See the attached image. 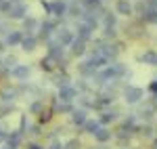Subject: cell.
<instances>
[{"mask_svg":"<svg viewBox=\"0 0 157 149\" xmlns=\"http://www.w3.org/2000/svg\"><path fill=\"white\" fill-rule=\"evenodd\" d=\"M6 13H9V17L11 19H25V15H27V6H25V2H17V4H9V9H6Z\"/></svg>","mask_w":157,"mask_h":149,"instance_id":"6da1fadb","label":"cell"},{"mask_svg":"<svg viewBox=\"0 0 157 149\" xmlns=\"http://www.w3.org/2000/svg\"><path fill=\"white\" fill-rule=\"evenodd\" d=\"M73 40H75V36L69 27H57V42L61 46H69Z\"/></svg>","mask_w":157,"mask_h":149,"instance_id":"7a4b0ae2","label":"cell"},{"mask_svg":"<svg viewBox=\"0 0 157 149\" xmlns=\"http://www.w3.org/2000/svg\"><path fill=\"white\" fill-rule=\"evenodd\" d=\"M73 99H78V90L71 86V84H65V86H59V101H65V103H71Z\"/></svg>","mask_w":157,"mask_h":149,"instance_id":"3957f363","label":"cell"},{"mask_svg":"<svg viewBox=\"0 0 157 149\" xmlns=\"http://www.w3.org/2000/svg\"><path fill=\"white\" fill-rule=\"evenodd\" d=\"M11 76L15 78V80H27V78L32 76V67H29V65H19V63H17V65L11 69Z\"/></svg>","mask_w":157,"mask_h":149,"instance_id":"277c9868","label":"cell"},{"mask_svg":"<svg viewBox=\"0 0 157 149\" xmlns=\"http://www.w3.org/2000/svg\"><path fill=\"white\" fill-rule=\"evenodd\" d=\"M67 2L65 0H52L50 2V15H55V17H63V15H67Z\"/></svg>","mask_w":157,"mask_h":149,"instance_id":"5b68a950","label":"cell"},{"mask_svg":"<svg viewBox=\"0 0 157 149\" xmlns=\"http://www.w3.org/2000/svg\"><path fill=\"white\" fill-rule=\"evenodd\" d=\"M63 55H65V50H63V46H61L59 42H48V57L50 59L61 63L63 61Z\"/></svg>","mask_w":157,"mask_h":149,"instance_id":"8992f818","label":"cell"},{"mask_svg":"<svg viewBox=\"0 0 157 149\" xmlns=\"http://www.w3.org/2000/svg\"><path fill=\"white\" fill-rule=\"evenodd\" d=\"M21 40H23V34H21L19 29H11V32H6V36H4V44H6V46H17V44H21Z\"/></svg>","mask_w":157,"mask_h":149,"instance_id":"52a82bcc","label":"cell"},{"mask_svg":"<svg viewBox=\"0 0 157 149\" xmlns=\"http://www.w3.org/2000/svg\"><path fill=\"white\" fill-rule=\"evenodd\" d=\"M124 97H126V103H138V101L143 99V90L136 86H128L126 92H124Z\"/></svg>","mask_w":157,"mask_h":149,"instance_id":"ba28073f","label":"cell"},{"mask_svg":"<svg viewBox=\"0 0 157 149\" xmlns=\"http://www.w3.org/2000/svg\"><path fill=\"white\" fill-rule=\"evenodd\" d=\"M52 32H57V21H50L48 19V21H42L40 23V36L44 38V40H48Z\"/></svg>","mask_w":157,"mask_h":149,"instance_id":"9c48e42d","label":"cell"},{"mask_svg":"<svg viewBox=\"0 0 157 149\" xmlns=\"http://www.w3.org/2000/svg\"><path fill=\"white\" fill-rule=\"evenodd\" d=\"M38 46V38L34 36V34H27V36H23V40H21V49L25 50V53H34Z\"/></svg>","mask_w":157,"mask_h":149,"instance_id":"30bf717a","label":"cell"},{"mask_svg":"<svg viewBox=\"0 0 157 149\" xmlns=\"http://www.w3.org/2000/svg\"><path fill=\"white\" fill-rule=\"evenodd\" d=\"M92 32H94V27H92V25H88V23H84V21H82V23H78V38H80V40H90V38H92Z\"/></svg>","mask_w":157,"mask_h":149,"instance_id":"8fae6325","label":"cell"},{"mask_svg":"<svg viewBox=\"0 0 157 149\" xmlns=\"http://www.w3.org/2000/svg\"><path fill=\"white\" fill-rule=\"evenodd\" d=\"M67 13H69L71 17H84L86 9H84V4H82V2H71V4L67 6Z\"/></svg>","mask_w":157,"mask_h":149,"instance_id":"7c38bea8","label":"cell"},{"mask_svg":"<svg viewBox=\"0 0 157 149\" xmlns=\"http://www.w3.org/2000/svg\"><path fill=\"white\" fill-rule=\"evenodd\" d=\"M86 120H88V118H86V112H84V109H73V112H71V122L75 126H84Z\"/></svg>","mask_w":157,"mask_h":149,"instance_id":"4fadbf2b","label":"cell"},{"mask_svg":"<svg viewBox=\"0 0 157 149\" xmlns=\"http://www.w3.org/2000/svg\"><path fill=\"white\" fill-rule=\"evenodd\" d=\"M69 46H71V53L75 55V57H82V55L86 53V42H84V40H80V38H78V40H73Z\"/></svg>","mask_w":157,"mask_h":149,"instance_id":"5bb4252c","label":"cell"},{"mask_svg":"<svg viewBox=\"0 0 157 149\" xmlns=\"http://www.w3.org/2000/svg\"><path fill=\"white\" fill-rule=\"evenodd\" d=\"M38 27H40V23H38L36 17H25L23 19V29L27 32V34H34Z\"/></svg>","mask_w":157,"mask_h":149,"instance_id":"9a60e30c","label":"cell"},{"mask_svg":"<svg viewBox=\"0 0 157 149\" xmlns=\"http://www.w3.org/2000/svg\"><path fill=\"white\" fill-rule=\"evenodd\" d=\"M15 97H17V90L11 86H4L2 90H0V99L4 101V103H11V101H15Z\"/></svg>","mask_w":157,"mask_h":149,"instance_id":"2e32d148","label":"cell"},{"mask_svg":"<svg viewBox=\"0 0 157 149\" xmlns=\"http://www.w3.org/2000/svg\"><path fill=\"white\" fill-rule=\"evenodd\" d=\"M115 11L120 13V15H132V4H130L128 0H117Z\"/></svg>","mask_w":157,"mask_h":149,"instance_id":"e0dca14e","label":"cell"},{"mask_svg":"<svg viewBox=\"0 0 157 149\" xmlns=\"http://www.w3.org/2000/svg\"><path fill=\"white\" fill-rule=\"evenodd\" d=\"M21 137H23V132H21V130H17V132H13L11 137H6L9 147H11V149H17V147H19V143H21Z\"/></svg>","mask_w":157,"mask_h":149,"instance_id":"ac0fdd59","label":"cell"},{"mask_svg":"<svg viewBox=\"0 0 157 149\" xmlns=\"http://www.w3.org/2000/svg\"><path fill=\"white\" fill-rule=\"evenodd\" d=\"M94 139H97L98 143H107L109 139H111V132H109L107 128H103V126H101L97 132H94Z\"/></svg>","mask_w":157,"mask_h":149,"instance_id":"d6986e66","label":"cell"},{"mask_svg":"<svg viewBox=\"0 0 157 149\" xmlns=\"http://www.w3.org/2000/svg\"><path fill=\"white\" fill-rule=\"evenodd\" d=\"M84 128H86V132H88V135H92V137H94V132L101 128V122H98V120H86Z\"/></svg>","mask_w":157,"mask_h":149,"instance_id":"ffe728a7","label":"cell"},{"mask_svg":"<svg viewBox=\"0 0 157 149\" xmlns=\"http://www.w3.org/2000/svg\"><path fill=\"white\" fill-rule=\"evenodd\" d=\"M143 63H147V65H157V53L155 50H147L145 55H143Z\"/></svg>","mask_w":157,"mask_h":149,"instance_id":"44dd1931","label":"cell"},{"mask_svg":"<svg viewBox=\"0 0 157 149\" xmlns=\"http://www.w3.org/2000/svg\"><path fill=\"white\" fill-rule=\"evenodd\" d=\"M143 17H145V21H149V23H157V11L155 9H147Z\"/></svg>","mask_w":157,"mask_h":149,"instance_id":"7402d4cb","label":"cell"},{"mask_svg":"<svg viewBox=\"0 0 157 149\" xmlns=\"http://www.w3.org/2000/svg\"><path fill=\"white\" fill-rule=\"evenodd\" d=\"M55 109L57 112H71V103H65V101H55Z\"/></svg>","mask_w":157,"mask_h":149,"instance_id":"603a6c76","label":"cell"},{"mask_svg":"<svg viewBox=\"0 0 157 149\" xmlns=\"http://www.w3.org/2000/svg\"><path fill=\"white\" fill-rule=\"evenodd\" d=\"M2 65H4V69H6V72H11L13 67L17 65V59H15L13 55H9V57H4V61H2Z\"/></svg>","mask_w":157,"mask_h":149,"instance_id":"cb8c5ba5","label":"cell"},{"mask_svg":"<svg viewBox=\"0 0 157 149\" xmlns=\"http://www.w3.org/2000/svg\"><path fill=\"white\" fill-rule=\"evenodd\" d=\"M115 116H117L115 112H105V113H101V120H98V122H101V124H107V122H113V120H115Z\"/></svg>","mask_w":157,"mask_h":149,"instance_id":"d4e9b609","label":"cell"},{"mask_svg":"<svg viewBox=\"0 0 157 149\" xmlns=\"http://www.w3.org/2000/svg\"><path fill=\"white\" fill-rule=\"evenodd\" d=\"M42 109H44V103L42 101H34L29 105V113H42Z\"/></svg>","mask_w":157,"mask_h":149,"instance_id":"484cf974","label":"cell"},{"mask_svg":"<svg viewBox=\"0 0 157 149\" xmlns=\"http://www.w3.org/2000/svg\"><path fill=\"white\" fill-rule=\"evenodd\" d=\"M52 63H57V61H55V59H50V57H46V59H42V61H40V65H42V69H46V72H50V69L55 67Z\"/></svg>","mask_w":157,"mask_h":149,"instance_id":"4316f807","label":"cell"},{"mask_svg":"<svg viewBox=\"0 0 157 149\" xmlns=\"http://www.w3.org/2000/svg\"><path fill=\"white\" fill-rule=\"evenodd\" d=\"M103 21H105V27H115V15H105Z\"/></svg>","mask_w":157,"mask_h":149,"instance_id":"83f0119b","label":"cell"},{"mask_svg":"<svg viewBox=\"0 0 157 149\" xmlns=\"http://www.w3.org/2000/svg\"><path fill=\"white\" fill-rule=\"evenodd\" d=\"M63 149H80V141L78 139H71V141H67L63 145Z\"/></svg>","mask_w":157,"mask_h":149,"instance_id":"f1b7e54d","label":"cell"},{"mask_svg":"<svg viewBox=\"0 0 157 149\" xmlns=\"http://www.w3.org/2000/svg\"><path fill=\"white\" fill-rule=\"evenodd\" d=\"M50 120V112H44L42 109V113H40V122H48Z\"/></svg>","mask_w":157,"mask_h":149,"instance_id":"f546056e","label":"cell"},{"mask_svg":"<svg viewBox=\"0 0 157 149\" xmlns=\"http://www.w3.org/2000/svg\"><path fill=\"white\" fill-rule=\"evenodd\" d=\"M9 4H11L9 0H0V11H4V13H6V9H9Z\"/></svg>","mask_w":157,"mask_h":149,"instance_id":"4dcf8cb0","label":"cell"},{"mask_svg":"<svg viewBox=\"0 0 157 149\" xmlns=\"http://www.w3.org/2000/svg\"><path fill=\"white\" fill-rule=\"evenodd\" d=\"M149 90H151L153 95H157V80H155V82H151V86H149Z\"/></svg>","mask_w":157,"mask_h":149,"instance_id":"1f68e13d","label":"cell"},{"mask_svg":"<svg viewBox=\"0 0 157 149\" xmlns=\"http://www.w3.org/2000/svg\"><path fill=\"white\" fill-rule=\"evenodd\" d=\"M50 149H63V145H61L59 141H55V143H52V145H50Z\"/></svg>","mask_w":157,"mask_h":149,"instance_id":"d6a6232c","label":"cell"},{"mask_svg":"<svg viewBox=\"0 0 157 149\" xmlns=\"http://www.w3.org/2000/svg\"><path fill=\"white\" fill-rule=\"evenodd\" d=\"M27 149H44V147H40V145H36V143H32V145H27Z\"/></svg>","mask_w":157,"mask_h":149,"instance_id":"836d02e7","label":"cell"},{"mask_svg":"<svg viewBox=\"0 0 157 149\" xmlns=\"http://www.w3.org/2000/svg\"><path fill=\"white\" fill-rule=\"evenodd\" d=\"M2 141H6V135H4V132H2V128H0V143H2Z\"/></svg>","mask_w":157,"mask_h":149,"instance_id":"e575fe53","label":"cell"},{"mask_svg":"<svg viewBox=\"0 0 157 149\" xmlns=\"http://www.w3.org/2000/svg\"><path fill=\"white\" fill-rule=\"evenodd\" d=\"M9 2H13V4H17V2H25V0H9Z\"/></svg>","mask_w":157,"mask_h":149,"instance_id":"d590c367","label":"cell"},{"mask_svg":"<svg viewBox=\"0 0 157 149\" xmlns=\"http://www.w3.org/2000/svg\"><path fill=\"white\" fill-rule=\"evenodd\" d=\"M155 149H157V139H155Z\"/></svg>","mask_w":157,"mask_h":149,"instance_id":"8d00e7d4","label":"cell"}]
</instances>
